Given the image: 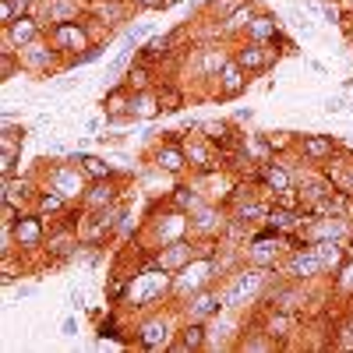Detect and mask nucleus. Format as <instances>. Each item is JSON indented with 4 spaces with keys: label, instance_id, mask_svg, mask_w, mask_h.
Wrapping results in <instances>:
<instances>
[{
    "label": "nucleus",
    "instance_id": "obj_1",
    "mask_svg": "<svg viewBox=\"0 0 353 353\" xmlns=\"http://www.w3.org/2000/svg\"><path fill=\"white\" fill-rule=\"evenodd\" d=\"M272 272H276V269H261V265H248V269L233 272L230 283L219 290V293H223V307L244 311V307L258 304L265 293H269V286H272Z\"/></svg>",
    "mask_w": 353,
    "mask_h": 353
},
{
    "label": "nucleus",
    "instance_id": "obj_2",
    "mask_svg": "<svg viewBox=\"0 0 353 353\" xmlns=\"http://www.w3.org/2000/svg\"><path fill=\"white\" fill-rule=\"evenodd\" d=\"M216 276H223L216 254H198V258H191V261L184 265L181 272H173V286H170V293L184 301V297H191V293H198V290H205V286H212Z\"/></svg>",
    "mask_w": 353,
    "mask_h": 353
},
{
    "label": "nucleus",
    "instance_id": "obj_3",
    "mask_svg": "<svg viewBox=\"0 0 353 353\" xmlns=\"http://www.w3.org/2000/svg\"><path fill=\"white\" fill-rule=\"evenodd\" d=\"M88 184H92V181H88V173H85L74 159H68V163H50L46 173H43V188L57 191L61 198H68L71 205H78V201L85 198Z\"/></svg>",
    "mask_w": 353,
    "mask_h": 353
},
{
    "label": "nucleus",
    "instance_id": "obj_4",
    "mask_svg": "<svg viewBox=\"0 0 353 353\" xmlns=\"http://www.w3.org/2000/svg\"><path fill=\"white\" fill-rule=\"evenodd\" d=\"M18 61H21V71H25V74L43 78V74H50V71H61V68H64V53L57 50L53 39L43 32L39 39L25 43V46L18 50Z\"/></svg>",
    "mask_w": 353,
    "mask_h": 353
},
{
    "label": "nucleus",
    "instance_id": "obj_5",
    "mask_svg": "<svg viewBox=\"0 0 353 353\" xmlns=\"http://www.w3.org/2000/svg\"><path fill=\"white\" fill-rule=\"evenodd\" d=\"M46 36L53 39V46L64 53V68L71 57H81L88 46H92V39H88V28L78 25V21H61V25H50Z\"/></svg>",
    "mask_w": 353,
    "mask_h": 353
},
{
    "label": "nucleus",
    "instance_id": "obj_6",
    "mask_svg": "<svg viewBox=\"0 0 353 353\" xmlns=\"http://www.w3.org/2000/svg\"><path fill=\"white\" fill-rule=\"evenodd\" d=\"M233 61H237L248 74H261V71H269V68L279 61V53H276V43H254V39H244L237 50H233Z\"/></svg>",
    "mask_w": 353,
    "mask_h": 353
},
{
    "label": "nucleus",
    "instance_id": "obj_7",
    "mask_svg": "<svg viewBox=\"0 0 353 353\" xmlns=\"http://www.w3.org/2000/svg\"><path fill=\"white\" fill-rule=\"evenodd\" d=\"M283 276L286 279H297V283H307V279H318L325 276V265H321L318 251L307 244V248H293L283 261Z\"/></svg>",
    "mask_w": 353,
    "mask_h": 353
},
{
    "label": "nucleus",
    "instance_id": "obj_8",
    "mask_svg": "<svg viewBox=\"0 0 353 353\" xmlns=\"http://www.w3.org/2000/svg\"><path fill=\"white\" fill-rule=\"evenodd\" d=\"M8 230L14 237V248H21V251H36L46 244V219L39 212H18V219Z\"/></svg>",
    "mask_w": 353,
    "mask_h": 353
},
{
    "label": "nucleus",
    "instance_id": "obj_9",
    "mask_svg": "<svg viewBox=\"0 0 353 353\" xmlns=\"http://www.w3.org/2000/svg\"><path fill=\"white\" fill-rule=\"evenodd\" d=\"M307 244H318V241H346L350 237V223L346 216H318V219H304V226L297 230Z\"/></svg>",
    "mask_w": 353,
    "mask_h": 353
},
{
    "label": "nucleus",
    "instance_id": "obj_10",
    "mask_svg": "<svg viewBox=\"0 0 353 353\" xmlns=\"http://www.w3.org/2000/svg\"><path fill=\"white\" fill-rule=\"evenodd\" d=\"M188 226H191V237H198V241H216V237H223L226 233V216L216 209L212 201H205L201 209H194L191 216H188Z\"/></svg>",
    "mask_w": 353,
    "mask_h": 353
},
{
    "label": "nucleus",
    "instance_id": "obj_11",
    "mask_svg": "<svg viewBox=\"0 0 353 353\" xmlns=\"http://www.w3.org/2000/svg\"><path fill=\"white\" fill-rule=\"evenodd\" d=\"M223 311V293L205 286L198 293H191V297H184V321H198V325H205L209 318H216Z\"/></svg>",
    "mask_w": 353,
    "mask_h": 353
},
{
    "label": "nucleus",
    "instance_id": "obj_12",
    "mask_svg": "<svg viewBox=\"0 0 353 353\" xmlns=\"http://www.w3.org/2000/svg\"><path fill=\"white\" fill-rule=\"evenodd\" d=\"M198 244H191V241H184V237H176V241H166L159 251H156V258H152V265L156 269H163V272H181L184 265L191 261V258H198V251H194Z\"/></svg>",
    "mask_w": 353,
    "mask_h": 353
},
{
    "label": "nucleus",
    "instance_id": "obj_13",
    "mask_svg": "<svg viewBox=\"0 0 353 353\" xmlns=\"http://www.w3.org/2000/svg\"><path fill=\"white\" fill-rule=\"evenodd\" d=\"M230 61H233V53L223 50L219 43H216V46H201V50L191 57V71H194L201 81H216V74H219Z\"/></svg>",
    "mask_w": 353,
    "mask_h": 353
},
{
    "label": "nucleus",
    "instance_id": "obj_14",
    "mask_svg": "<svg viewBox=\"0 0 353 353\" xmlns=\"http://www.w3.org/2000/svg\"><path fill=\"white\" fill-rule=\"evenodd\" d=\"M233 336H237V314L230 307H223L216 318L205 321V350H223V346H230Z\"/></svg>",
    "mask_w": 353,
    "mask_h": 353
},
{
    "label": "nucleus",
    "instance_id": "obj_15",
    "mask_svg": "<svg viewBox=\"0 0 353 353\" xmlns=\"http://www.w3.org/2000/svg\"><path fill=\"white\" fill-rule=\"evenodd\" d=\"M184 156H188V166L194 173H209V170H216V141H209L201 131L198 134H188Z\"/></svg>",
    "mask_w": 353,
    "mask_h": 353
},
{
    "label": "nucleus",
    "instance_id": "obj_16",
    "mask_svg": "<svg viewBox=\"0 0 353 353\" xmlns=\"http://www.w3.org/2000/svg\"><path fill=\"white\" fill-rule=\"evenodd\" d=\"M248 71L237 64V61H230L219 74H216V96L219 99H237V96H244L248 92Z\"/></svg>",
    "mask_w": 353,
    "mask_h": 353
},
{
    "label": "nucleus",
    "instance_id": "obj_17",
    "mask_svg": "<svg viewBox=\"0 0 353 353\" xmlns=\"http://www.w3.org/2000/svg\"><path fill=\"white\" fill-rule=\"evenodd\" d=\"M279 254H283V237H279V233H272V237H258V241H251V244H248V251H244L248 265H261V269H276Z\"/></svg>",
    "mask_w": 353,
    "mask_h": 353
},
{
    "label": "nucleus",
    "instance_id": "obj_18",
    "mask_svg": "<svg viewBox=\"0 0 353 353\" xmlns=\"http://www.w3.org/2000/svg\"><path fill=\"white\" fill-rule=\"evenodd\" d=\"M138 343H141L145 350H170V343H173V325H170L163 314H156V318H149V321H141Z\"/></svg>",
    "mask_w": 353,
    "mask_h": 353
},
{
    "label": "nucleus",
    "instance_id": "obj_19",
    "mask_svg": "<svg viewBox=\"0 0 353 353\" xmlns=\"http://www.w3.org/2000/svg\"><path fill=\"white\" fill-rule=\"evenodd\" d=\"M43 36V21L36 18V14H21V18H14L11 25H4V39L14 46V50H21L25 43H32V39H39Z\"/></svg>",
    "mask_w": 353,
    "mask_h": 353
},
{
    "label": "nucleus",
    "instance_id": "obj_20",
    "mask_svg": "<svg viewBox=\"0 0 353 353\" xmlns=\"http://www.w3.org/2000/svg\"><path fill=\"white\" fill-rule=\"evenodd\" d=\"M36 184L32 181H25V176H4V201L14 205L18 212H28L32 209V201H36Z\"/></svg>",
    "mask_w": 353,
    "mask_h": 353
},
{
    "label": "nucleus",
    "instance_id": "obj_21",
    "mask_svg": "<svg viewBox=\"0 0 353 353\" xmlns=\"http://www.w3.org/2000/svg\"><path fill=\"white\" fill-rule=\"evenodd\" d=\"M152 163L163 173H170V176H181L184 170H191L188 166V156H184V145H176V141H163L159 149L152 152Z\"/></svg>",
    "mask_w": 353,
    "mask_h": 353
},
{
    "label": "nucleus",
    "instance_id": "obj_22",
    "mask_svg": "<svg viewBox=\"0 0 353 353\" xmlns=\"http://www.w3.org/2000/svg\"><path fill=\"white\" fill-rule=\"evenodd\" d=\"M85 212H99V209H110V205H117V184L113 181H92L85 191V198L78 201Z\"/></svg>",
    "mask_w": 353,
    "mask_h": 353
},
{
    "label": "nucleus",
    "instance_id": "obj_23",
    "mask_svg": "<svg viewBox=\"0 0 353 353\" xmlns=\"http://www.w3.org/2000/svg\"><path fill=\"white\" fill-rule=\"evenodd\" d=\"M297 149L307 163H325L339 152V145H336V138H325V134H304Z\"/></svg>",
    "mask_w": 353,
    "mask_h": 353
},
{
    "label": "nucleus",
    "instance_id": "obj_24",
    "mask_svg": "<svg viewBox=\"0 0 353 353\" xmlns=\"http://www.w3.org/2000/svg\"><path fill=\"white\" fill-rule=\"evenodd\" d=\"M163 110V96L156 88H131V117L134 121H152V117Z\"/></svg>",
    "mask_w": 353,
    "mask_h": 353
},
{
    "label": "nucleus",
    "instance_id": "obj_25",
    "mask_svg": "<svg viewBox=\"0 0 353 353\" xmlns=\"http://www.w3.org/2000/svg\"><path fill=\"white\" fill-rule=\"evenodd\" d=\"M261 181H265V188L269 191H276V194H290L293 191V173L283 166V163H276V159H269V163H261Z\"/></svg>",
    "mask_w": 353,
    "mask_h": 353
},
{
    "label": "nucleus",
    "instance_id": "obj_26",
    "mask_svg": "<svg viewBox=\"0 0 353 353\" xmlns=\"http://www.w3.org/2000/svg\"><path fill=\"white\" fill-rule=\"evenodd\" d=\"M244 39H254V43H279L283 32H279L276 14H254L251 25H248V32H244Z\"/></svg>",
    "mask_w": 353,
    "mask_h": 353
},
{
    "label": "nucleus",
    "instance_id": "obj_27",
    "mask_svg": "<svg viewBox=\"0 0 353 353\" xmlns=\"http://www.w3.org/2000/svg\"><path fill=\"white\" fill-rule=\"evenodd\" d=\"M46 28L50 25H61V21H78V4L74 0H46L43 11L36 14Z\"/></svg>",
    "mask_w": 353,
    "mask_h": 353
},
{
    "label": "nucleus",
    "instance_id": "obj_28",
    "mask_svg": "<svg viewBox=\"0 0 353 353\" xmlns=\"http://www.w3.org/2000/svg\"><path fill=\"white\" fill-rule=\"evenodd\" d=\"M265 216H269V205L258 201V198H251V194H248V201H244V198H237V205H233V226L265 223Z\"/></svg>",
    "mask_w": 353,
    "mask_h": 353
},
{
    "label": "nucleus",
    "instance_id": "obj_29",
    "mask_svg": "<svg viewBox=\"0 0 353 353\" xmlns=\"http://www.w3.org/2000/svg\"><path fill=\"white\" fill-rule=\"evenodd\" d=\"M304 212H297V209H269V216H265V226L269 230H276V233H297L301 226H304Z\"/></svg>",
    "mask_w": 353,
    "mask_h": 353
},
{
    "label": "nucleus",
    "instance_id": "obj_30",
    "mask_svg": "<svg viewBox=\"0 0 353 353\" xmlns=\"http://www.w3.org/2000/svg\"><path fill=\"white\" fill-rule=\"evenodd\" d=\"M311 248L318 251L321 265H325V276L343 269V261H346V248H343V241H318V244H311Z\"/></svg>",
    "mask_w": 353,
    "mask_h": 353
},
{
    "label": "nucleus",
    "instance_id": "obj_31",
    "mask_svg": "<svg viewBox=\"0 0 353 353\" xmlns=\"http://www.w3.org/2000/svg\"><path fill=\"white\" fill-rule=\"evenodd\" d=\"M68 198H61L57 191H50V188H39V194H36V201H32V212H39L43 219L46 216H64L68 212Z\"/></svg>",
    "mask_w": 353,
    "mask_h": 353
},
{
    "label": "nucleus",
    "instance_id": "obj_32",
    "mask_svg": "<svg viewBox=\"0 0 353 353\" xmlns=\"http://www.w3.org/2000/svg\"><path fill=\"white\" fill-rule=\"evenodd\" d=\"M170 350L176 353H188V350H205V325H198V321H184L181 336H176L170 343Z\"/></svg>",
    "mask_w": 353,
    "mask_h": 353
},
{
    "label": "nucleus",
    "instance_id": "obj_33",
    "mask_svg": "<svg viewBox=\"0 0 353 353\" xmlns=\"http://www.w3.org/2000/svg\"><path fill=\"white\" fill-rule=\"evenodd\" d=\"M71 159L88 173V181H113V176H117V170L106 159H99V156H71Z\"/></svg>",
    "mask_w": 353,
    "mask_h": 353
},
{
    "label": "nucleus",
    "instance_id": "obj_34",
    "mask_svg": "<svg viewBox=\"0 0 353 353\" xmlns=\"http://www.w3.org/2000/svg\"><path fill=\"white\" fill-rule=\"evenodd\" d=\"M128 8H131V0H96V14L103 25H117V21H124L128 18Z\"/></svg>",
    "mask_w": 353,
    "mask_h": 353
},
{
    "label": "nucleus",
    "instance_id": "obj_35",
    "mask_svg": "<svg viewBox=\"0 0 353 353\" xmlns=\"http://www.w3.org/2000/svg\"><path fill=\"white\" fill-rule=\"evenodd\" d=\"M173 205H176V209H181V212H194V209H201V205H205V194L198 191V184H191V188H176L173 191Z\"/></svg>",
    "mask_w": 353,
    "mask_h": 353
},
{
    "label": "nucleus",
    "instance_id": "obj_36",
    "mask_svg": "<svg viewBox=\"0 0 353 353\" xmlns=\"http://www.w3.org/2000/svg\"><path fill=\"white\" fill-rule=\"evenodd\" d=\"M254 14H258V11H254L251 4H244L237 14H230V18L223 21V36H241V32H248V25H251Z\"/></svg>",
    "mask_w": 353,
    "mask_h": 353
},
{
    "label": "nucleus",
    "instance_id": "obj_37",
    "mask_svg": "<svg viewBox=\"0 0 353 353\" xmlns=\"http://www.w3.org/2000/svg\"><path fill=\"white\" fill-rule=\"evenodd\" d=\"M191 131H201L209 141H223V145H230V124L226 121H198V124H191Z\"/></svg>",
    "mask_w": 353,
    "mask_h": 353
},
{
    "label": "nucleus",
    "instance_id": "obj_38",
    "mask_svg": "<svg viewBox=\"0 0 353 353\" xmlns=\"http://www.w3.org/2000/svg\"><path fill=\"white\" fill-rule=\"evenodd\" d=\"M244 4L248 0H209V4H205V14H209L212 21H226L230 14H237Z\"/></svg>",
    "mask_w": 353,
    "mask_h": 353
},
{
    "label": "nucleus",
    "instance_id": "obj_39",
    "mask_svg": "<svg viewBox=\"0 0 353 353\" xmlns=\"http://www.w3.org/2000/svg\"><path fill=\"white\" fill-rule=\"evenodd\" d=\"M329 181L343 194H353V156H346V163H339L336 170H329Z\"/></svg>",
    "mask_w": 353,
    "mask_h": 353
},
{
    "label": "nucleus",
    "instance_id": "obj_40",
    "mask_svg": "<svg viewBox=\"0 0 353 353\" xmlns=\"http://www.w3.org/2000/svg\"><path fill=\"white\" fill-rule=\"evenodd\" d=\"M276 343H279V339H276L269 329H254V332H248L237 346H241V350H276Z\"/></svg>",
    "mask_w": 353,
    "mask_h": 353
},
{
    "label": "nucleus",
    "instance_id": "obj_41",
    "mask_svg": "<svg viewBox=\"0 0 353 353\" xmlns=\"http://www.w3.org/2000/svg\"><path fill=\"white\" fill-rule=\"evenodd\" d=\"M290 325H293V314H286V311H276V307H272L269 321H265V329H269V332H272L276 339L290 336Z\"/></svg>",
    "mask_w": 353,
    "mask_h": 353
},
{
    "label": "nucleus",
    "instance_id": "obj_42",
    "mask_svg": "<svg viewBox=\"0 0 353 353\" xmlns=\"http://www.w3.org/2000/svg\"><path fill=\"white\" fill-rule=\"evenodd\" d=\"M339 290L343 293H353V261H343V269H339Z\"/></svg>",
    "mask_w": 353,
    "mask_h": 353
},
{
    "label": "nucleus",
    "instance_id": "obj_43",
    "mask_svg": "<svg viewBox=\"0 0 353 353\" xmlns=\"http://www.w3.org/2000/svg\"><path fill=\"white\" fill-rule=\"evenodd\" d=\"M336 346H343V350H353V318H350L346 325L339 329V336H336Z\"/></svg>",
    "mask_w": 353,
    "mask_h": 353
},
{
    "label": "nucleus",
    "instance_id": "obj_44",
    "mask_svg": "<svg viewBox=\"0 0 353 353\" xmlns=\"http://www.w3.org/2000/svg\"><path fill=\"white\" fill-rule=\"evenodd\" d=\"M290 25L301 28V32H311V28H314V25L307 21V14H301V11H290Z\"/></svg>",
    "mask_w": 353,
    "mask_h": 353
},
{
    "label": "nucleus",
    "instance_id": "obj_45",
    "mask_svg": "<svg viewBox=\"0 0 353 353\" xmlns=\"http://www.w3.org/2000/svg\"><path fill=\"white\" fill-rule=\"evenodd\" d=\"M8 4H11L14 18H21V14H32V4H36V0H8Z\"/></svg>",
    "mask_w": 353,
    "mask_h": 353
},
{
    "label": "nucleus",
    "instance_id": "obj_46",
    "mask_svg": "<svg viewBox=\"0 0 353 353\" xmlns=\"http://www.w3.org/2000/svg\"><path fill=\"white\" fill-rule=\"evenodd\" d=\"M131 4L141 11H159V8H166V0H131Z\"/></svg>",
    "mask_w": 353,
    "mask_h": 353
},
{
    "label": "nucleus",
    "instance_id": "obj_47",
    "mask_svg": "<svg viewBox=\"0 0 353 353\" xmlns=\"http://www.w3.org/2000/svg\"><path fill=\"white\" fill-rule=\"evenodd\" d=\"M325 110H329V113H343V110H346V99H343V96H336V99H325Z\"/></svg>",
    "mask_w": 353,
    "mask_h": 353
},
{
    "label": "nucleus",
    "instance_id": "obj_48",
    "mask_svg": "<svg viewBox=\"0 0 353 353\" xmlns=\"http://www.w3.org/2000/svg\"><path fill=\"white\" fill-rule=\"evenodd\" d=\"M74 329H78V325H74V318H68V321H64V336H74Z\"/></svg>",
    "mask_w": 353,
    "mask_h": 353
},
{
    "label": "nucleus",
    "instance_id": "obj_49",
    "mask_svg": "<svg viewBox=\"0 0 353 353\" xmlns=\"http://www.w3.org/2000/svg\"><path fill=\"white\" fill-rule=\"evenodd\" d=\"M170 4H181V0H166V8H170Z\"/></svg>",
    "mask_w": 353,
    "mask_h": 353
},
{
    "label": "nucleus",
    "instance_id": "obj_50",
    "mask_svg": "<svg viewBox=\"0 0 353 353\" xmlns=\"http://www.w3.org/2000/svg\"><path fill=\"white\" fill-rule=\"evenodd\" d=\"M346 4H353V0H346Z\"/></svg>",
    "mask_w": 353,
    "mask_h": 353
}]
</instances>
